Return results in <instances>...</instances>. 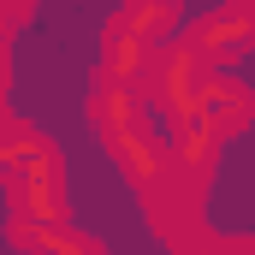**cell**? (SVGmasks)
Returning <instances> with one entry per match:
<instances>
[{"mask_svg": "<svg viewBox=\"0 0 255 255\" xmlns=\"http://www.w3.org/2000/svg\"><path fill=\"white\" fill-rule=\"evenodd\" d=\"M12 244H24V250H71V255H101L95 238H83V232H65L60 220H30V214H18L12 220Z\"/></svg>", "mask_w": 255, "mask_h": 255, "instance_id": "obj_6", "label": "cell"}, {"mask_svg": "<svg viewBox=\"0 0 255 255\" xmlns=\"http://www.w3.org/2000/svg\"><path fill=\"white\" fill-rule=\"evenodd\" d=\"M190 48H196L208 65L244 60V54L255 48V6H250V0H226V6H214L208 18H196V24H190Z\"/></svg>", "mask_w": 255, "mask_h": 255, "instance_id": "obj_3", "label": "cell"}, {"mask_svg": "<svg viewBox=\"0 0 255 255\" xmlns=\"http://www.w3.org/2000/svg\"><path fill=\"white\" fill-rule=\"evenodd\" d=\"M6 196L18 214L30 220H65V166H60V148L48 136H24L6 160Z\"/></svg>", "mask_w": 255, "mask_h": 255, "instance_id": "obj_1", "label": "cell"}, {"mask_svg": "<svg viewBox=\"0 0 255 255\" xmlns=\"http://www.w3.org/2000/svg\"><path fill=\"white\" fill-rule=\"evenodd\" d=\"M250 6H255V0H250Z\"/></svg>", "mask_w": 255, "mask_h": 255, "instance_id": "obj_9", "label": "cell"}, {"mask_svg": "<svg viewBox=\"0 0 255 255\" xmlns=\"http://www.w3.org/2000/svg\"><path fill=\"white\" fill-rule=\"evenodd\" d=\"M107 148L119 154V166H125V178L136 184V190H154V184L166 178V166H172L166 136L154 130V119H148V113H136L130 125H119L113 136H107Z\"/></svg>", "mask_w": 255, "mask_h": 255, "instance_id": "obj_4", "label": "cell"}, {"mask_svg": "<svg viewBox=\"0 0 255 255\" xmlns=\"http://www.w3.org/2000/svg\"><path fill=\"white\" fill-rule=\"evenodd\" d=\"M30 6H36V0H0V18H12V24H24V18H30Z\"/></svg>", "mask_w": 255, "mask_h": 255, "instance_id": "obj_8", "label": "cell"}, {"mask_svg": "<svg viewBox=\"0 0 255 255\" xmlns=\"http://www.w3.org/2000/svg\"><path fill=\"white\" fill-rule=\"evenodd\" d=\"M154 54H160V42H148L125 12L107 18V30H101V83H125L136 95H148V83H154Z\"/></svg>", "mask_w": 255, "mask_h": 255, "instance_id": "obj_2", "label": "cell"}, {"mask_svg": "<svg viewBox=\"0 0 255 255\" xmlns=\"http://www.w3.org/2000/svg\"><path fill=\"white\" fill-rule=\"evenodd\" d=\"M196 119L214 130L220 142L226 136H238V130H250V119H255V95L244 89V83H232L226 71H214L208 83H202V101H196Z\"/></svg>", "mask_w": 255, "mask_h": 255, "instance_id": "obj_5", "label": "cell"}, {"mask_svg": "<svg viewBox=\"0 0 255 255\" xmlns=\"http://www.w3.org/2000/svg\"><path fill=\"white\" fill-rule=\"evenodd\" d=\"M125 18L148 36V42H166L178 30V0H125Z\"/></svg>", "mask_w": 255, "mask_h": 255, "instance_id": "obj_7", "label": "cell"}]
</instances>
